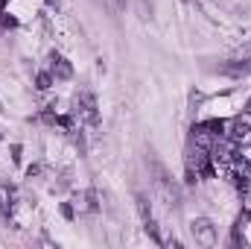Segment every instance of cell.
Returning a JSON list of instances; mask_svg holds the SVG:
<instances>
[{"mask_svg":"<svg viewBox=\"0 0 251 249\" xmlns=\"http://www.w3.org/2000/svg\"><path fill=\"white\" fill-rule=\"evenodd\" d=\"M149 173H152V185L158 190V196L170 205V208H178V202H181V193H178V187L173 182V176H170V170L161 164V161H149Z\"/></svg>","mask_w":251,"mask_h":249,"instance_id":"obj_1","label":"cell"},{"mask_svg":"<svg viewBox=\"0 0 251 249\" xmlns=\"http://www.w3.org/2000/svg\"><path fill=\"white\" fill-rule=\"evenodd\" d=\"M187 170H190V182H196V176H213V164H210V156H207L204 147L190 150Z\"/></svg>","mask_w":251,"mask_h":249,"instance_id":"obj_2","label":"cell"},{"mask_svg":"<svg viewBox=\"0 0 251 249\" xmlns=\"http://www.w3.org/2000/svg\"><path fill=\"white\" fill-rule=\"evenodd\" d=\"M73 103H76V115H79L82 121H88L91 126H100V112H97V97H94L91 91H79Z\"/></svg>","mask_w":251,"mask_h":249,"instance_id":"obj_3","label":"cell"},{"mask_svg":"<svg viewBox=\"0 0 251 249\" xmlns=\"http://www.w3.org/2000/svg\"><path fill=\"white\" fill-rule=\"evenodd\" d=\"M190 232H193V238H196L201 247H213V244H216V226H213L207 217H196V220L190 223Z\"/></svg>","mask_w":251,"mask_h":249,"instance_id":"obj_4","label":"cell"},{"mask_svg":"<svg viewBox=\"0 0 251 249\" xmlns=\"http://www.w3.org/2000/svg\"><path fill=\"white\" fill-rule=\"evenodd\" d=\"M50 73H53V79H70L73 76V64L64 59L62 53H50Z\"/></svg>","mask_w":251,"mask_h":249,"instance_id":"obj_5","label":"cell"},{"mask_svg":"<svg viewBox=\"0 0 251 249\" xmlns=\"http://www.w3.org/2000/svg\"><path fill=\"white\" fill-rule=\"evenodd\" d=\"M231 126V132H225L234 144H240V141H251V126L249 124H243V121H234V124H228Z\"/></svg>","mask_w":251,"mask_h":249,"instance_id":"obj_6","label":"cell"},{"mask_svg":"<svg viewBox=\"0 0 251 249\" xmlns=\"http://www.w3.org/2000/svg\"><path fill=\"white\" fill-rule=\"evenodd\" d=\"M12 208H15V190L6 185V182H0V211L9 214Z\"/></svg>","mask_w":251,"mask_h":249,"instance_id":"obj_7","label":"cell"},{"mask_svg":"<svg viewBox=\"0 0 251 249\" xmlns=\"http://www.w3.org/2000/svg\"><path fill=\"white\" fill-rule=\"evenodd\" d=\"M249 70H251V59H243V62H234V64H225L222 67V73H228V76H243Z\"/></svg>","mask_w":251,"mask_h":249,"instance_id":"obj_8","label":"cell"},{"mask_svg":"<svg viewBox=\"0 0 251 249\" xmlns=\"http://www.w3.org/2000/svg\"><path fill=\"white\" fill-rule=\"evenodd\" d=\"M134 202H137V211H140V217H143V223H146V220H152V211H149V199L137 193V196H134Z\"/></svg>","mask_w":251,"mask_h":249,"instance_id":"obj_9","label":"cell"},{"mask_svg":"<svg viewBox=\"0 0 251 249\" xmlns=\"http://www.w3.org/2000/svg\"><path fill=\"white\" fill-rule=\"evenodd\" d=\"M35 85H38L41 91H47V88L53 85V73H50V70H41V73L35 76Z\"/></svg>","mask_w":251,"mask_h":249,"instance_id":"obj_10","label":"cell"},{"mask_svg":"<svg viewBox=\"0 0 251 249\" xmlns=\"http://www.w3.org/2000/svg\"><path fill=\"white\" fill-rule=\"evenodd\" d=\"M246 112H249V115H251V100H249V103H246Z\"/></svg>","mask_w":251,"mask_h":249,"instance_id":"obj_11","label":"cell"},{"mask_svg":"<svg viewBox=\"0 0 251 249\" xmlns=\"http://www.w3.org/2000/svg\"><path fill=\"white\" fill-rule=\"evenodd\" d=\"M100 3H102V6H111V0H100Z\"/></svg>","mask_w":251,"mask_h":249,"instance_id":"obj_12","label":"cell"},{"mask_svg":"<svg viewBox=\"0 0 251 249\" xmlns=\"http://www.w3.org/2000/svg\"><path fill=\"white\" fill-rule=\"evenodd\" d=\"M47 3H50V6H56V0H47Z\"/></svg>","mask_w":251,"mask_h":249,"instance_id":"obj_13","label":"cell"},{"mask_svg":"<svg viewBox=\"0 0 251 249\" xmlns=\"http://www.w3.org/2000/svg\"><path fill=\"white\" fill-rule=\"evenodd\" d=\"M181 3H193V0H181Z\"/></svg>","mask_w":251,"mask_h":249,"instance_id":"obj_14","label":"cell"}]
</instances>
